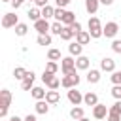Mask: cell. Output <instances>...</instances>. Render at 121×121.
<instances>
[{"instance_id": "e0dca14e", "label": "cell", "mask_w": 121, "mask_h": 121, "mask_svg": "<svg viewBox=\"0 0 121 121\" xmlns=\"http://www.w3.org/2000/svg\"><path fill=\"white\" fill-rule=\"evenodd\" d=\"M98 6H100V0H85V9H87L89 15H95Z\"/></svg>"}, {"instance_id": "6da1fadb", "label": "cell", "mask_w": 121, "mask_h": 121, "mask_svg": "<svg viewBox=\"0 0 121 121\" xmlns=\"http://www.w3.org/2000/svg\"><path fill=\"white\" fill-rule=\"evenodd\" d=\"M87 26H89V34H91V38H100V36H104V26L100 25V19L98 17H89V23H87Z\"/></svg>"}, {"instance_id": "4fadbf2b", "label": "cell", "mask_w": 121, "mask_h": 121, "mask_svg": "<svg viewBox=\"0 0 121 121\" xmlns=\"http://www.w3.org/2000/svg\"><path fill=\"white\" fill-rule=\"evenodd\" d=\"M76 42L81 43V45H87V43L91 42V34H89V30H81V32H78V34H76Z\"/></svg>"}, {"instance_id": "52a82bcc", "label": "cell", "mask_w": 121, "mask_h": 121, "mask_svg": "<svg viewBox=\"0 0 121 121\" xmlns=\"http://www.w3.org/2000/svg\"><path fill=\"white\" fill-rule=\"evenodd\" d=\"M117 32H119V25H117L115 21H110V23L104 25V36H106V38H115Z\"/></svg>"}, {"instance_id": "9c48e42d", "label": "cell", "mask_w": 121, "mask_h": 121, "mask_svg": "<svg viewBox=\"0 0 121 121\" xmlns=\"http://www.w3.org/2000/svg\"><path fill=\"white\" fill-rule=\"evenodd\" d=\"M34 79H36V74L30 70V72H26V78L21 81V87H23V91H32V87H34Z\"/></svg>"}, {"instance_id": "cb8c5ba5", "label": "cell", "mask_w": 121, "mask_h": 121, "mask_svg": "<svg viewBox=\"0 0 121 121\" xmlns=\"http://www.w3.org/2000/svg\"><path fill=\"white\" fill-rule=\"evenodd\" d=\"M76 23V13L74 11H66V15H64V19H62V25L64 26H70V25H74Z\"/></svg>"}, {"instance_id": "f6af8a7d", "label": "cell", "mask_w": 121, "mask_h": 121, "mask_svg": "<svg viewBox=\"0 0 121 121\" xmlns=\"http://www.w3.org/2000/svg\"><path fill=\"white\" fill-rule=\"evenodd\" d=\"M9 121H23L21 117H17V115H13V117H9Z\"/></svg>"}, {"instance_id": "277c9868", "label": "cell", "mask_w": 121, "mask_h": 121, "mask_svg": "<svg viewBox=\"0 0 121 121\" xmlns=\"http://www.w3.org/2000/svg\"><path fill=\"white\" fill-rule=\"evenodd\" d=\"M108 113H110V108L106 106V104H96L95 108H93V117L95 119H100V121H104L106 117H108Z\"/></svg>"}, {"instance_id": "d6986e66", "label": "cell", "mask_w": 121, "mask_h": 121, "mask_svg": "<svg viewBox=\"0 0 121 121\" xmlns=\"http://www.w3.org/2000/svg\"><path fill=\"white\" fill-rule=\"evenodd\" d=\"M87 81H89V83H98V81H100V70L91 68V70L87 72Z\"/></svg>"}, {"instance_id": "1f68e13d", "label": "cell", "mask_w": 121, "mask_h": 121, "mask_svg": "<svg viewBox=\"0 0 121 121\" xmlns=\"http://www.w3.org/2000/svg\"><path fill=\"white\" fill-rule=\"evenodd\" d=\"M64 15H66V9H62V8H55V21H59V23H62V19H64Z\"/></svg>"}, {"instance_id": "8fae6325", "label": "cell", "mask_w": 121, "mask_h": 121, "mask_svg": "<svg viewBox=\"0 0 121 121\" xmlns=\"http://www.w3.org/2000/svg\"><path fill=\"white\" fill-rule=\"evenodd\" d=\"M68 51H70V57H81V53H83V45L81 43H78V42H70L68 43Z\"/></svg>"}, {"instance_id": "7bdbcfd3", "label": "cell", "mask_w": 121, "mask_h": 121, "mask_svg": "<svg viewBox=\"0 0 121 121\" xmlns=\"http://www.w3.org/2000/svg\"><path fill=\"white\" fill-rule=\"evenodd\" d=\"M23 121H38V119H36V115H30V113H28V115H26Z\"/></svg>"}, {"instance_id": "3957f363", "label": "cell", "mask_w": 121, "mask_h": 121, "mask_svg": "<svg viewBox=\"0 0 121 121\" xmlns=\"http://www.w3.org/2000/svg\"><path fill=\"white\" fill-rule=\"evenodd\" d=\"M17 25H19V17H17L15 11L4 13V17H2V26L4 28H15Z\"/></svg>"}, {"instance_id": "5b68a950", "label": "cell", "mask_w": 121, "mask_h": 121, "mask_svg": "<svg viewBox=\"0 0 121 121\" xmlns=\"http://www.w3.org/2000/svg\"><path fill=\"white\" fill-rule=\"evenodd\" d=\"M60 70H62L64 76L70 74L72 70H76V60H74V57H64V59L60 60Z\"/></svg>"}, {"instance_id": "d590c367", "label": "cell", "mask_w": 121, "mask_h": 121, "mask_svg": "<svg viewBox=\"0 0 121 121\" xmlns=\"http://www.w3.org/2000/svg\"><path fill=\"white\" fill-rule=\"evenodd\" d=\"M110 112H113V113H119V115H121V100H115V104H113V106H110Z\"/></svg>"}, {"instance_id": "30bf717a", "label": "cell", "mask_w": 121, "mask_h": 121, "mask_svg": "<svg viewBox=\"0 0 121 121\" xmlns=\"http://www.w3.org/2000/svg\"><path fill=\"white\" fill-rule=\"evenodd\" d=\"M100 70L102 72H115V60L113 59H110V57H104L102 60H100Z\"/></svg>"}, {"instance_id": "7402d4cb", "label": "cell", "mask_w": 121, "mask_h": 121, "mask_svg": "<svg viewBox=\"0 0 121 121\" xmlns=\"http://www.w3.org/2000/svg\"><path fill=\"white\" fill-rule=\"evenodd\" d=\"M74 36H76V32H74L70 26H64V28H62V32H60V40H66V42H70Z\"/></svg>"}, {"instance_id": "bcb514c9", "label": "cell", "mask_w": 121, "mask_h": 121, "mask_svg": "<svg viewBox=\"0 0 121 121\" xmlns=\"http://www.w3.org/2000/svg\"><path fill=\"white\" fill-rule=\"evenodd\" d=\"M79 121H91V119H87V117H81V119H79Z\"/></svg>"}, {"instance_id": "f35d334b", "label": "cell", "mask_w": 121, "mask_h": 121, "mask_svg": "<svg viewBox=\"0 0 121 121\" xmlns=\"http://www.w3.org/2000/svg\"><path fill=\"white\" fill-rule=\"evenodd\" d=\"M25 2H26V0H11V6H13V9H19Z\"/></svg>"}, {"instance_id": "b9f144b4", "label": "cell", "mask_w": 121, "mask_h": 121, "mask_svg": "<svg viewBox=\"0 0 121 121\" xmlns=\"http://www.w3.org/2000/svg\"><path fill=\"white\" fill-rule=\"evenodd\" d=\"M34 4H36V8H45L47 6V0H36Z\"/></svg>"}, {"instance_id": "ab89813d", "label": "cell", "mask_w": 121, "mask_h": 121, "mask_svg": "<svg viewBox=\"0 0 121 121\" xmlns=\"http://www.w3.org/2000/svg\"><path fill=\"white\" fill-rule=\"evenodd\" d=\"M55 2H57V8H62V9H64V8H66L72 0H55Z\"/></svg>"}, {"instance_id": "44dd1931", "label": "cell", "mask_w": 121, "mask_h": 121, "mask_svg": "<svg viewBox=\"0 0 121 121\" xmlns=\"http://www.w3.org/2000/svg\"><path fill=\"white\" fill-rule=\"evenodd\" d=\"M70 117H72L74 121H79L81 117H85V115H83V108H81V106H74V108L70 110Z\"/></svg>"}, {"instance_id": "ac0fdd59", "label": "cell", "mask_w": 121, "mask_h": 121, "mask_svg": "<svg viewBox=\"0 0 121 121\" xmlns=\"http://www.w3.org/2000/svg\"><path fill=\"white\" fill-rule=\"evenodd\" d=\"M59 100H60V93H59V91H47V95H45V102H47V104L53 106V104H57Z\"/></svg>"}, {"instance_id": "f1b7e54d", "label": "cell", "mask_w": 121, "mask_h": 121, "mask_svg": "<svg viewBox=\"0 0 121 121\" xmlns=\"http://www.w3.org/2000/svg\"><path fill=\"white\" fill-rule=\"evenodd\" d=\"M26 32H28V26H26L25 23H19V25L15 26V34H17V36H26Z\"/></svg>"}, {"instance_id": "681fc988", "label": "cell", "mask_w": 121, "mask_h": 121, "mask_svg": "<svg viewBox=\"0 0 121 121\" xmlns=\"http://www.w3.org/2000/svg\"><path fill=\"white\" fill-rule=\"evenodd\" d=\"M104 121H108V119H104Z\"/></svg>"}, {"instance_id": "9a60e30c", "label": "cell", "mask_w": 121, "mask_h": 121, "mask_svg": "<svg viewBox=\"0 0 121 121\" xmlns=\"http://www.w3.org/2000/svg\"><path fill=\"white\" fill-rule=\"evenodd\" d=\"M83 102H85L87 106H93V108H95V106L98 104V96H96V93H91V91L85 93V95H83Z\"/></svg>"}, {"instance_id": "836d02e7", "label": "cell", "mask_w": 121, "mask_h": 121, "mask_svg": "<svg viewBox=\"0 0 121 121\" xmlns=\"http://www.w3.org/2000/svg\"><path fill=\"white\" fill-rule=\"evenodd\" d=\"M112 96H113L115 100H121V85H113V89H112Z\"/></svg>"}, {"instance_id": "e575fe53", "label": "cell", "mask_w": 121, "mask_h": 121, "mask_svg": "<svg viewBox=\"0 0 121 121\" xmlns=\"http://www.w3.org/2000/svg\"><path fill=\"white\" fill-rule=\"evenodd\" d=\"M47 87H49V91H57V89L60 87V79H59V78H55V79H53Z\"/></svg>"}, {"instance_id": "74e56055", "label": "cell", "mask_w": 121, "mask_h": 121, "mask_svg": "<svg viewBox=\"0 0 121 121\" xmlns=\"http://www.w3.org/2000/svg\"><path fill=\"white\" fill-rule=\"evenodd\" d=\"M106 119H108V121H121V115H119V113H113V112H110Z\"/></svg>"}, {"instance_id": "60d3db41", "label": "cell", "mask_w": 121, "mask_h": 121, "mask_svg": "<svg viewBox=\"0 0 121 121\" xmlns=\"http://www.w3.org/2000/svg\"><path fill=\"white\" fill-rule=\"evenodd\" d=\"M70 28H72V30L78 34V32H81V23H78V21H76L74 25H70Z\"/></svg>"}, {"instance_id": "484cf974", "label": "cell", "mask_w": 121, "mask_h": 121, "mask_svg": "<svg viewBox=\"0 0 121 121\" xmlns=\"http://www.w3.org/2000/svg\"><path fill=\"white\" fill-rule=\"evenodd\" d=\"M36 42H38V45H51L53 40H51V34H40Z\"/></svg>"}, {"instance_id": "2e32d148", "label": "cell", "mask_w": 121, "mask_h": 121, "mask_svg": "<svg viewBox=\"0 0 121 121\" xmlns=\"http://www.w3.org/2000/svg\"><path fill=\"white\" fill-rule=\"evenodd\" d=\"M49 106H51V104H47L45 100H36V104H34V110H36V113H42V115H45V113L49 112Z\"/></svg>"}, {"instance_id": "5bb4252c", "label": "cell", "mask_w": 121, "mask_h": 121, "mask_svg": "<svg viewBox=\"0 0 121 121\" xmlns=\"http://www.w3.org/2000/svg\"><path fill=\"white\" fill-rule=\"evenodd\" d=\"M30 95H32V98H34V100H45V95H47V91H45L43 87H32Z\"/></svg>"}, {"instance_id": "f546056e", "label": "cell", "mask_w": 121, "mask_h": 121, "mask_svg": "<svg viewBox=\"0 0 121 121\" xmlns=\"http://www.w3.org/2000/svg\"><path fill=\"white\" fill-rule=\"evenodd\" d=\"M57 70H59V64H57L55 60H47V64H45V72L57 74Z\"/></svg>"}, {"instance_id": "4316f807", "label": "cell", "mask_w": 121, "mask_h": 121, "mask_svg": "<svg viewBox=\"0 0 121 121\" xmlns=\"http://www.w3.org/2000/svg\"><path fill=\"white\" fill-rule=\"evenodd\" d=\"M26 72H28V70H25L23 66H17V68L13 70V78H15V79H21V81H23V79L26 78Z\"/></svg>"}, {"instance_id": "8d00e7d4", "label": "cell", "mask_w": 121, "mask_h": 121, "mask_svg": "<svg viewBox=\"0 0 121 121\" xmlns=\"http://www.w3.org/2000/svg\"><path fill=\"white\" fill-rule=\"evenodd\" d=\"M112 49H113L115 53H121V40H113V42H112Z\"/></svg>"}, {"instance_id": "c3c4849f", "label": "cell", "mask_w": 121, "mask_h": 121, "mask_svg": "<svg viewBox=\"0 0 121 121\" xmlns=\"http://www.w3.org/2000/svg\"><path fill=\"white\" fill-rule=\"evenodd\" d=\"M26 2H36V0H26Z\"/></svg>"}, {"instance_id": "4dcf8cb0", "label": "cell", "mask_w": 121, "mask_h": 121, "mask_svg": "<svg viewBox=\"0 0 121 121\" xmlns=\"http://www.w3.org/2000/svg\"><path fill=\"white\" fill-rule=\"evenodd\" d=\"M110 79H112V83H113V85H121V70H115V72H112Z\"/></svg>"}, {"instance_id": "7a4b0ae2", "label": "cell", "mask_w": 121, "mask_h": 121, "mask_svg": "<svg viewBox=\"0 0 121 121\" xmlns=\"http://www.w3.org/2000/svg\"><path fill=\"white\" fill-rule=\"evenodd\" d=\"M9 104H11V91L2 89V91H0V117H2V119L8 115Z\"/></svg>"}, {"instance_id": "d6a6232c", "label": "cell", "mask_w": 121, "mask_h": 121, "mask_svg": "<svg viewBox=\"0 0 121 121\" xmlns=\"http://www.w3.org/2000/svg\"><path fill=\"white\" fill-rule=\"evenodd\" d=\"M53 79H55V74H51V72H45V70H43V74H42V81H43L45 85H49Z\"/></svg>"}, {"instance_id": "ee69618b", "label": "cell", "mask_w": 121, "mask_h": 121, "mask_svg": "<svg viewBox=\"0 0 121 121\" xmlns=\"http://www.w3.org/2000/svg\"><path fill=\"white\" fill-rule=\"evenodd\" d=\"M100 4H104V6H112L113 0H100Z\"/></svg>"}, {"instance_id": "ba28073f", "label": "cell", "mask_w": 121, "mask_h": 121, "mask_svg": "<svg viewBox=\"0 0 121 121\" xmlns=\"http://www.w3.org/2000/svg\"><path fill=\"white\" fill-rule=\"evenodd\" d=\"M68 100H70V104H74V106H79L81 102H83V95L74 87V89H68Z\"/></svg>"}, {"instance_id": "7c38bea8", "label": "cell", "mask_w": 121, "mask_h": 121, "mask_svg": "<svg viewBox=\"0 0 121 121\" xmlns=\"http://www.w3.org/2000/svg\"><path fill=\"white\" fill-rule=\"evenodd\" d=\"M89 66H91L89 57L81 55V57H78V59H76V68H78V70H89Z\"/></svg>"}, {"instance_id": "d4e9b609", "label": "cell", "mask_w": 121, "mask_h": 121, "mask_svg": "<svg viewBox=\"0 0 121 121\" xmlns=\"http://www.w3.org/2000/svg\"><path fill=\"white\" fill-rule=\"evenodd\" d=\"M47 59H49V60H55V62H57V60H62L60 51H59V49H55V47H51V49L47 51Z\"/></svg>"}, {"instance_id": "83f0119b", "label": "cell", "mask_w": 121, "mask_h": 121, "mask_svg": "<svg viewBox=\"0 0 121 121\" xmlns=\"http://www.w3.org/2000/svg\"><path fill=\"white\" fill-rule=\"evenodd\" d=\"M62 28H64V25H62V23H59V21L51 23V34H57V36H60Z\"/></svg>"}, {"instance_id": "7dc6e473", "label": "cell", "mask_w": 121, "mask_h": 121, "mask_svg": "<svg viewBox=\"0 0 121 121\" xmlns=\"http://www.w3.org/2000/svg\"><path fill=\"white\" fill-rule=\"evenodd\" d=\"M2 2H9V4H11V0H2Z\"/></svg>"}, {"instance_id": "ffe728a7", "label": "cell", "mask_w": 121, "mask_h": 121, "mask_svg": "<svg viewBox=\"0 0 121 121\" xmlns=\"http://www.w3.org/2000/svg\"><path fill=\"white\" fill-rule=\"evenodd\" d=\"M26 15H28V19H30V21H34V23H36V21H40V19H42V9H40V8H30Z\"/></svg>"}, {"instance_id": "8992f818", "label": "cell", "mask_w": 121, "mask_h": 121, "mask_svg": "<svg viewBox=\"0 0 121 121\" xmlns=\"http://www.w3.org/2000/svg\"><path fill=\"white\" fill-rule=\"evenodd\" d=\"M34 28H36L38 36H40V34H49V32H51V25H49L47 19H40V21H36V23H34Z\"/></svg>"}, {"instance_id": "603a6c76", "label": "cell", "mask_w": 121, "mask_h": 121, "mask_svg": "<svg viewBox=\"0 0 121 121\" xmlns=\"http://www.w3.org/2000/svg\"><path fill=\"white\" fill-rule=\"evenodd\" d=\"M51 17H55V8L53 6L42 8V19H51Z\"/></svg>"}]
</instances>
